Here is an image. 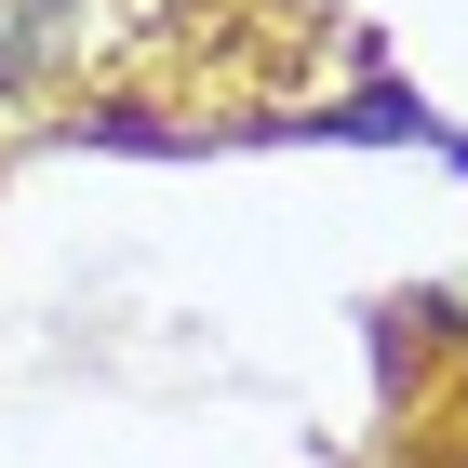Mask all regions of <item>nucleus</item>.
I'll return each mask as SVG.
<instances>
[{
    "instance_id": "nucleus-1",
    "label": "nucleus",
    "mask_w": 468,
    "mask_h": 468,
    "mask_svg": "<svg viewBox=\"0 0 468 468\" xmlns=\"http://www.w3.org/2000/svg\"><path fill=\"white\" fill-rule=\"evenodd\" d=\"M80 40H94V0H0V108L54 94L80 68Z\"/></svg>"
}]
</instances>
